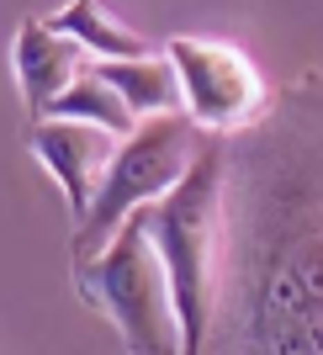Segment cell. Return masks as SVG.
<instances>
[{
  "label": "cell",
  "mask_w": 323,
  "mask_h": 355,
  "mask_svg": "<svg viewBox=\"0 0 323 355\" xmlns=\"http://www.w3.org/2000/svg\"><path fill=\"white\" fill-rule=\"evenodd\" d=\"M154 250L170 276L180 313V350L196 355L212 345L218 324V239H222V154L218 144L196 148L191 170L148 207Z\"/></svg>",
  "instance_id": "obj_1"
},
{
  "label": "cell",
  "mask_w": 323,
  "mask_h": 355,
  "mask_svg": "<svg viewBox=\"0 0 323 355\" xmlns=\"http://www.w3.org/2000/svg\"><path fill=\"white\" fill-rule=\"evenodd\" d=\"M148 207H132L117 234L106 239L90 260H80V292L112 313V324L122 329L128 350L175 355L180 350V313H175V297H170L164 260L154 250Z\"/></svg>",
  "instance_id": "obj_2"
},
{
  "label": "cell",
  "mask_w": 323,
  "mask_h": 355,
  "mask_svg": "<svg viewBox=\"0 0 323 355\" xmlns=\"http://www.w3.org/2000/svg\"><path fill=\"white\" fill-rule=\"evenodd\" d=\"M196 117L191 112H154L132 128L117 144L112 164H106L101 186H96V202L80 218V254H96L106 239L122 228L132 207H148L159 202L170 186H175L196 159Z\"/></svg>",
  "instance_id": "obj_3"
},
{
  "label": "cell",
  "mask_w": 323,
  "mask_h": 355,
  "mask_svg": "<svg viewBox=\"0 0 323 355\" xmlns=\"http://www.w3.org/2000/svg\"><path fill=\"white\" fill-rule=\"evenodd\" d=\"M170 59L180 69V96L196 128L234 133L265 117V80L234 43H207V37H175Z\"/></svg>",
  "instance_id": "obj_4"
},
{
  "label": "cell",
  "mask_w": 323,
  "mask_h": 355,
  "mask_svg": "<svg viewBox=\"0 0 323 355\" xmlns=\"http://www.w3.org/2000/svg\"><path fill=\"white\" fill-rule=\"evenodd\" d=\"M112 138L117 133H106V128H96V122H80V117H37V128H32V154L59 175L74 223L90 212L96 186H101L112 154H117Z\"/></svg>",
  "instance_id": "obj_5"
},
{
  "label": "cell",
  "mask_w": 323,
  "mask_h": 355,
  "mask_svg": "<svg viewBox=\"0 0 323 355\" xmlns=\"http://www.w3.org/2000/svg\"><path fill=\"white\" fill-rule=\"evenodd\" d=\"M85 59H90L85 43H74L64 27L21 21V32H16V80H21V96H27V106L37 117L74 85V74L85 69Z\"/></svg>",
  "instance_id": "obj_6"
},
{
  "label": "cell",
  "mask_w": 323,
  "mask_h": 355,
  "mask_svg": "<svg viewBox=\"0 0 323 355\" xmlns=\"http://www.w3.org/2000/svg\"><path fill=\"white\" fill-rule=\"evenodd\" d=\"M96 74H106L112 85L122 90V101L138 112V117H154V112H186V96H180V69L175 59L164 53H132V59H90Z\"/></svg>",
  "instance_id": "obj_7"
},
{
  "label": "cell",
  "mask_w": 323,
  "mask_h": 355,
  "mask_svg": "<svg viewBox=\"0 0 323 355\" xmlns=\"http://www.w3.org/2000/svg\"><path fill=\"white\" fill-rule=\"evenodd\" d=\"M43 117H80V122H96V128H106V133H117V138H128L132 128L143 122L128 101H122V90L112 85L106 74H96V64H85V69L74 74V85L48 106Z\"/></svg>",
  "instance_id": "obj_8"
},
{
  "label": "cell",
  "mask_w": 323,
  "mask_h": 355,
  "mask_svg": "<svg viewBox=\"0 0 323 355\" xmlns=\"http://www.w3.org/2000/svg\"><path fill=\"white\" fill-rule=\"evenodd\" d=\"M53 27H64L74 43H85L90 59H132V53H148L143 37L132 27H122L101 0H69V6L53 16Z\"/></svg>",
  "instance_id": "obj_9"
}]
</instances>
